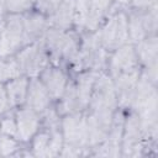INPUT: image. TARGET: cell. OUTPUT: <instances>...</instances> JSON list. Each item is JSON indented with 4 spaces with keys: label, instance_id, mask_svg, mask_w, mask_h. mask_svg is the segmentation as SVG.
<instances>
[{
    "label": "cell",
    "instance_id": "obj_1",
    "mask_svg": "<svg viewBox=\"0 0 158 158\" xmlns=\"http://www.w3.org/2000/svg\"><path fill=\"white\" fill-rule=\"evenodd\" d=\"M99 37L106 48H116L123 44L128 37V25L126 16L123 14H117L111 17Z\"/></svg>",
    "mask_w": 158,
    "mask_h": 158
},
{
    "label": "cell",
    "instance_id": "obj_2",
    "mask_svg": "<svg viewBox=\"0 0 158 158\" xmlns=\"http://www.w3.org/2000/svg\"><path fill=\"white\" fill-rule=\"evenodd\" d=\"M23 42L22 19L20 16H10L0 32V56L10 54Z\"/></svg>",
    "mask_w": 158,
    "mask_h": 158
},
{
    "label": "cell",
    "instance_id": "obj_3",
    "mask_svg": "<svg viewBox=\"0 0 158 158\" xmlns=\"http://www.w3.org/2000/svg\"><path fill=\"white\" fill-rule=\"evenodd\" d=\"M112 123V110L109 109H96L86 121L88 127V142L90 144H96L104 141L111 128Z\"/></svg>",
    "mask_w": 158,
    "mask_h": 158
},
{
    "label": "cell",
    "instance_id": "obj_4",
    "mask_svg": "<svg viewBox=\"0 0 158 158\" xmlns=\"http://www.w3.org/2000/svg\"><path fill=\"white\" fill-rule=\"evenodd\" d=\"M132 105L133 107L141 112L147 109L157 107V93L153 88V83L148 80L144 75L139 80H137L133 96H132Z\"/></svg>",
    "mask_w": 158,
    "mask_h": 158
},
{
    "label": "cell",
    "instance_id": "obj_5",
    "mask_svg": "<svg viewBox=\"0 0 158 158\" xmlns=\"http://www.w3.org/2000/svg\"><path fill=\"white\" fill-rule=\"evenodd\" d=\"M116 104V90L112 84V81L105 77L101 75L95 85L94 96L91 100V109H109L112 110Z\"/></svg>",
    "mask_w": 158,
    "mask_h": 158
},
{
    "label": "cell",
    "instance_id": "obj_6",
    "mask_svg": "<svg viewBox=\"0 0 158 158\" xmlns=\"http://www.w3.org/2000/svg\"><path fill=\"white\" fill-rule=\"evenodd\" d=\"M47 42L54 56H64L72 60L75 59L77 44L70 35H67L60 30H51L47 35Z\"/></svg>",
    "mask_w": 158,
    "mask_h": 158
},
{
    "label": "cell",
    "instance_id": "obj_7",
    "mask_svg": "<svg viewBox=\"0 0 158 158\" xmlns=\"http://www.w3.org/2000/svg\"><path fill=\"white\" fill-rule=\"evenodd\" d=\"M67 143L75 148H81L88 143L86 120L79 116H69L63 122Z\"/></svg>",
    "mask_w": 158,
    "mask_h": 158
},
{
    "label": "cell",
    "instance_id": "obj_8",
    "mask_svg": "<svg viewBox=\"0 0 158 158\" xmlns=\"http://www.w3.org/2000/svg\"><path fill=\"white\" fill-rule=\"evenodd\" d=\"M47 58L41 46H31L19 54L20 68L23 69L28 75H36L46 65Z\"/></svg>",
    "mask_w": 158,
    "mask_h": 158
},
{
    "label": "cell",
    "instance_id": "obj_9",
    "mask_svg": "<svg viewBox=\"0 0 158 158\" xmlns=\"http://www.w3.org/2000/svg\"><path fill=\"white\" fill-rule=\"evenodd\" d=\"M143 135L139 116L131 115L126 123V135L123 139V151L126 156H139V139Z\"/></svg>",
    "mask_w": 158,
    "mask_h": 158
},
{
    "label": "cell",
    "instance_id": "obj_10",
    "mask_svg": "<svg viewBox=\"0 0 158 158\" xmlns=\"http://www.w3.org/2000/svg\"><path fill=\"white\" fill-rule=\"evenodd\" d=\"M101 41L99 36H88L84 40L83 46V60L93 69H99L104 65L105 52L101 48Z\"/></svg>",
    "mask_w": 158,
    "mask_h": 158
},
{
    "label": "cell",
    "instance_id": "obj_11",
    "mask_svg": "<svg viewBox=\"0 0 158 158\" xmlns=\"http://www.w3.org/2000/svg\"><path fill=\"white\" fill-rule=\"evenodd\" d=\"M138 56L147 67L146 77L154 83L157 79V38L152 37L147 41H141L138 46Z\"/></svg>",
    "mask_w": 158,
    "mask_h": 158
},
{
    "label": "cell",
    "instance_id": "obj_12",
    "mask_svg": "<svg viewBox=\"0 0 158 158\" xmlns=\"http://www.w3.org/2000/svg\"><path fill=\"white\" fill-rule=\"evenodd\" d=\"M116 77V90L118 93V100L122 105H127L132 101L133 91L138 80V74L133 69L130 72L121 73Z\"/></svg>",
    "mask_w": 158,
    "mask_h": 158
},
{
    "label": "cell",
    "instance_id": "obj_13",
    "mask_svg": "<svg viewBox=\"0 0 158 158\" xmlns=\"http://www.w3.org/2000/svg\"><path fill=\"white\" fill-rule=\"evenodd\" d=\"M136 65V54L131 46L120 48L111 59V70L114 75L133 70Z\"/></svg>",
    "mask_w": 158,
    "mask_h": 158
},
{
    "label": "cell",
    "instance_id": "obj_14",
    "mask_svg": "<svg viewBox=\"0 0 158 158\" xmlns=\"http://www.w3.org/2000/svg\"><path fill=\"white\" fill-rule=\"evenodd\" d=\"M19 133L22 139H28L37 128V116L31 109H23L17 114Z\"/></svg>",
    "mask_w": 158,
    "mask_h": 158
},
{
    "label": "cell",
    "instance_id": "obj_15",
    "mask_svg": "<svg viewBox=\"0 0 158 158\" xmlns=\"http://www.w3.org/2000/svg\"><path fill=\"white\" fill-rule=\"evenodd\" d=\"M48 101H49V98H48V93L44 89V86L40 81L33 80L31 83L30 90H28V104H30V106L35 110L42 111L47 107Z\"/></svg>",
    "mask_w": 158,
    "mask_h": 158
},
{
    "label": "cell",
    "instance_id": "obj_16",
    "mask_svg": "<svg viewBox=\"0 0 158 158\" xmlns=\"http://www.w3.org/2000/svg\"><path fill=\"white\" fill-rule=\"evenodd\" d=\"M74 6H75L74 0H64L62 4H59L56 7V12L52 16V22L59 28L68 27L72 23L74 16Z\"/></svg>",
    "mask_w": 158,
    "mask_h": 158
},
{
    "label": "cell",
    "instance_id": "obj_17",
    "mask_svg": "<svg viewBox=\"0 0 158 158\" xmlns=\"http://www.w3.org/2000/svg\"><path fill=\"white\" fill-rule=\"evenodd\" d=\"M43 80L52 96L58 98L63 94L65 88V77L59 69H48L43 73Z\"/></svg>",
    "mask_w": 158,
    "mask_h": 158
},
{
    "label": "cell",
    "instance_id": "obj_18",
    "mask_svg": "<svg viewBox=\"0 0 158 158\" xmlns=\"http://www.w3.org/2000/svg\"><path fill=\"white\" fill-rule=\"evenodd\" d=\"M23 22V40L25 42L32 41L38 37L44 28V19L40 15H30L22 19Z\"/></svg>",
    "mask_w": 158,
    "mask_h": 158
},
{
    "label": "cell",
    "instance_id": "obj_19",
    "mask_svg": "<svg viewBox=\"0 0 158 158\" xmlns=\"http://www.w3.org/2000/svg\"><path fill=\"white\" fill-rule=\"evenodd\" d=\"M93 83H94V74L93 73L83 75L78 81V88L75 90H77V96H78V100H79L81 107L89 102Z\"/></svg>",
    "mask_w": 158,
    "mask_h": 158
},
{
    "label": "cell",
    "instance_id": "obj_20",
    "mask_svg": "<svg viewBox=\"0 0 158 158\" xmlns=\"http://www.w3.org/2000/svg\"><path fill=\"white\" fill-rule=\"evenodd\" d=\"M128 30H130V36L133 41L141 42L144 38V36L147 35V28L144 25L143 14H135L131 16Z\"/></svg>",
    "mask_w": 158,
    "mask_h": 158
},
{
    "label": "cell",
    "instance_id": "obj_21",
    "mask_svg": "<svg viewBox=\"0 0 158 158\" xmlns=\"http://www.w3.org/2000/svg\"><path fill=\"white\" fill-rule=\"evenodd\" d=\"M26 80L25 79H15L7 85V93L10 98V102L12 105L20 104L23 101L26 95Z\"/></svg>",
    "mask_w": 158,
    "mask_h": 158
},
{
    "label": "cell",
    "instance_id": "obj_22",
    "mask_svg": "<svg viewBox=\"0 0 158 158\" xmlns=\"http://www.w3.org/2000/svg\"><path fill=\"white\" fill-rule=\"evenodd\" d=\"M81 109V105L78 100V96H77V90L74 89V86H69L67 93H65V96L63 99V102H62V111L63 112H75L78 110Z\"/></svg>",
    "mask_w": 158,
    "mask_h": 158
},
{
    "label": "cell",
    "instance_id": "obj_23",
    "mask_svg": "<svg viewBox=\"0 0 158 158\" xmlns=\"http://www.w3.org/2000/svg\"><path fill=\"white\" fill-rule=\"evenodd\" d=\"M19 74H20V65H17L15 62H9V63L0 62V80L14 78L17 77Z\"/></svg>",
    "mask_w": 158,
    "mask_h": 158
},
{
    "label": "cell",
    "instance_id": "obj_24",
    "mask_svg": "<svg viewBox=\"0 0 158 158\" xmlns=\"http://www.w3.org/2000/svg\"><path fill=\"white\" fill-rule=\"evenodd\" d=\"M48 135L42 133L40 136H37V138L35 139L33 143V149H35V154L38 157H46L48 153Z\"/></svg>",
    "mask_w": 158,
    "mask_h": 158
},
{
    "label": "cell",
    "instance_id": "obj_25",
    "mask_svg": "<svg viewBox=\"0 0 158 158\" xmlns=\"http://www.w3.org/2000/svg\"><path fill=\"white\" fill-rule=\"evenodd\" d=\"M96 154L102 156V157H117V156H120V144L111 143L107 141L102 147H100L98 149Z\"/></svg>",
    "mask_w": 158,
    "mask_h": 158
},
{
    "label": "cell",
    "instance_id": "obj_26",
    "mask_svg": "<svg viewBox=\"0 0 158 158\" xmlns=\"http://www.w3.org/2000/svg\"><path fill=\"white\" fill-rule=\"evenodd\" d=\"M77 7H78V20L77 23L80 26H84L85 19L88 12L90 11V0H77Z\"/></svg>",
    "mask_w": 158,
    "mask_h": 158
},
{
    "label": "cell",
    "instance_id": "obj_27",
    "mask_svg": "<svg viewBox=\"0 0 158 158\" xmlns=\"http://www.w3.org/2000/svg\"><path fill=\"white\" fill-rule=\"evenodd\" d=\"M62 148V136L59 135V132L54 131L53 132V136H52V139L51 142L48 143V153L47 156H56L59 149Z\"/></svg>",
    "mask_w": 158,
    "mask_h": 158
},
{
    "label": "cell",
    "instance_id": "obj_28",
    "mask_svg": "<svg viewBox=\"0 0 158 158\" xmlns=\"http://www.w3.org/2000/svg\"><path fill=\"white\" fill-rule=\"evenodd\" d=\"M16 148V143L11 139V138H7V137H1L0 139V152L5 156L7 154H11Z\"/></svg>",
    "mask_w": 158,
    "mask_h": 158
},
{
    "label": "cell",
    "instance_id": "obj_29",
    "mask_svg": "<svg viewBox=\"0 0 158 158\" xmlns=\"http://www.w3.org/2000/svg\"><path fill=\"white\" fill-rule=\"evenodd\" d=\"M32 0H7V6L11 11H21L31 5Z\"/></svg>",
    "mask_w": 158,
    "mask_h": 158
},
{
    "label": "cell",
    "instance_id": "obj_30",
    "mask_svg": "<svg viewBox=\"0 0 158 158\" xmlns=\"http://www.w3.org/2000/svg\"><path fill=\"white\" fill-rule=\"evenodd\" d=\"M110 4V0H90V10H94V11H99V12H102L107 9Z\"/></svg>",
    "mask_w": 158,
    "mask_h": 158
},
{
    "label": "cell",
    "instance_id": "obj_31",
    "mask_svg": "<svg viewBox=\"0 0 158 158\" xmlns=\"http://www.w3.org/2000/svg\"><path fill=\"white\" fill-rule=\"evenodd\" d=\"M1 130L6 135H15L16 132V126L14 123V121L11 118H5L2 122H1Z\"/></svg>",
    "mask_w": 158,
    "mask_h": 158
},
{
    "label": "cell",
    "instance_id": "obj_32",
    "mask_svg": "<svg viewBox=\"0 0 158 158\" xmlns=\"http://www.w3.org/2000/svg\"><path fill=\"white\" fill-rule=\"evenodd\" d=\"M46 123L53 130L56 131L57 128V123H58V118H57V115L53 110H49L47 114H46Z\"/></svg>",
    "mask_w": 158,
    "mask_h": 158
},
{
    "label": "cell",
    "instance_id": "obj_33",
    "mask_svg": "<svg viewBox=\"0 0 158 158\" xmlns=\"http://www.w3.org/2000/svg\"><path fill=\"white\" fill-rule=\"evenodd\" d=\"M79 154H80V148H75L69 144H67V147L64 148V151L62 153L63 157H77Z\"/></svg>",
    "mask_w": 158,
    "mask_h": 158
},
{
    "label": "cell",
    "instance_id": "obj_34",
    "mask_svg": "<svg viewBox=\"0 0 158 158\" xmlns=\"http://www.w3.org/2000/svg\"><path fill=\"white\" fill-rule=\"evenodd\" d=\"M7 109V99H6V94L2 89V86L0 85V114L4 112Z\"/></svg>",
    "mask_w": 158,
    "mask_h": 158
},
{
    "label": "cell",
    "instance_id": "obj_35",
    "mask_svg": "<svg viewBox=\"0 0 158 158\" xmlns=\"http://www.w3.org/2000/svg\"><path fill=\"white\" fill-rule=\"evenodd\" d=\"M156 0H133V4L136 6H139V7H143V6H149L151 4H154Z\"/></svg>",
    "mask_w": 158,
    "mask_h": 158
},
{
    "label": "cell",
    "instance_id": "obj_36",
    "mask_svg": "<svg viewBox=\"0 0 158 158\" xmlns=\"http://www.w3.org/2000/svg\"><path fill=\"white\" fill-rule=\"evenodd\" d=\"M64 0H48L47 1V6H46V10H49V9H56L59 4H62Z\"/></svg>",
    "mask_w": 158,
    "mask_h": 158
},
{
    "label": "cell",
    "instance_id": "obj_37",
    "mask_svg": "<svg viewBox=\"0 0 158 158\" xmlns=\"http://www.w3.org/2000/svg\"><path fill=\"white\" fill-rule=\"evenodd\" d=\"M47 1L48 0H38V6L43 10H46V6H47Z\"/></svg>",
    "mask_w": 158,
    "mask_h": 158
},
{
    "label": "cell",
    "instance_id": "obj_38",
    "mask_svg": "<svg viewBox=\"0 0 158 158\" xmlns=\"http://www.w3.org/2000/svg\"><path fill=\"white\" fill-rule=\"evenodd\" d=\"M2 6H4V0H0V14L2 12Z\"/></svg>",
    "mask_w": 158,
    "mask_h": 158
},
{
    "label": "cell",
    "instance_id": "obj_39",
    "mask_svg": "<svg viewBox=\"0 0 158 158\" xmlns=\"http://www.w3.org/2000/svg\"><path fill=\"white\" fill-rule=\"evenodd\" d=\"M117 1H118V2H122V4H127L130 0H117Z\"/></svg>",
    "mask_w": 158,
    "mask_h": 158
}]
</instances>
